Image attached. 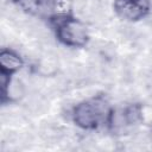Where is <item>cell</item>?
I'll return each mask as SVG.
<instances>
[{
  "instance_id": "1",
  "label": "cell",
  "mask_w": 152,
  "mask_h": 152,
  "mask_svg": "<svg viewBox=\"0 0 152 152\" xmlns=\"http://www.w3.org/2000/svg\"><path fill=\"white\" fill-rule=\"evenodd\" d=\"M109 108L107 102L101 99H91L83 101L75 106L72 110V118L75 122L82 128H94L97 127L103 121L109 118Z\"/></svg>"
},
{
  "instance_id": "2",
  "label": "cell",
  "mask_w": 152,
  "mask_h": 152,
  "mask_svg": "<svg viewBox=\"0 0 152 152\" xmlns=\"http://www.w3.org/2000/svg\"><path fill=\"white\" fill-rule=\"evenodd\" d=\"M58 39L66 46H83L88 40V33L84 24L74 18L59 14L55 20Z\"/></svg>"
},
{
  "instance_id": "3",
  "label": "cell",
  "mask_w": 152,
  "mask_h": 152,
  "mask_svg": "<svg viewBox=\"0 0 152 152\" xmlns=\"http://www.w3.org/2000/svg\"><path fill=\"white\" fill-rule=\"evenodd\" d=\"M148 4L135 0H115L114 8L118 15L126 20H138L147 12Z\"/></svg>"
},
{
  "instance_id": "4",
  "label": "cell",
  "mask_w": 152,
  "mask_h": 152,
  "mask_svg": "<svg viewBox=\"0 0 152 152\" xmlns=\"http://www.w3.org/2000/svg\"><path fill=\"white\" fill-rule=\"evenodd\" d=\"M0 65L1 71L11 75L12 72L19 70L23 65V61L15 52L11 50H2L0 55Z\"/></svg>"
}]
</instances>
